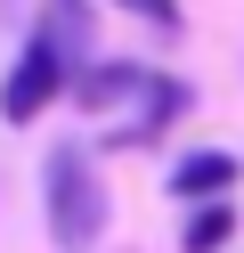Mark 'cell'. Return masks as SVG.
Wrapping results in <instances>:
<instances>
[{"label":"cell","instance_id":"6da1fadb","mask_svg":"<svg viewBox=\"0 0 244 253\" xmlns=\"http://www.w3.org/2000/svg\"><path fill=\"white\" fill-rule=\"evenodd\" d=\"M41 196H49V237H57L65 253H90L98 237H106V180H98V164L81 147H49Z\"/></svg>","mask_w":244,"mask_h":253},{"label":"cell","instance_id":"7a4b0ae2","mask_svg":"<svg viewBox=\"0 0 244 253\" xmlns=\"http://www.w3.org/2000/svg\"><path fill=\"white\" fill-rule=\"evenodd\" d=\"M57 90H73V66H65V57L49 49L41 33H33V41H25V57L8 66V82H0V115H8V123H33L49 98H57Z\"/></svg>","mask_w":244,"mask_h":253},{"label":"cell","instance_id":"3957f363","mask_svg":"<svg viewBox=\"0 0 244 253\" xmlns=\"http://www.w3.org/2000/svg\"><path fill=\"white\" fill-rule=\"evenodd\" d=\"M228 188H236V155L228 147H195V155L171 164V196H187V204H211V196H228Z\"/></svg>","mask_w":244,"mask_h":253},{"label":"cell","instance_id":"277c9868","mask_svg":"<svg viewBox=\"0 0 244 253\" xmlns=\"http://www.w3.org/2000/svg\"><path fill=\"white\" fill-rule=\"evenodd\" d=\"M146 82H155L146 66H122V57H114V66H90V74H73V98L90 106V115H106V106H122V98H146Z\"/></svg>","mask_w":244,"mask_h":253},{"label":"cell","instance_id":"5b68a950","mask_svg":"<svg viewBox=\"0 0 244 253\" xmlns=\"http://www.w3.org/2000/svg\"><path fill=\"white\" fill-rule=\"evenodd\" d=\"M41 41L73 66V49H90V8L81 0H49V25H41Z\"/></svg>","mask_w":244,"mask_h":253},{"label":"cell","instance_id":"8992f818","mask_svg":"<svg viewBox=\"0 0 244 253\" xmlns=\"http://www.w3.org/2000/svg\"><path fill=\"white\" fill-rule=\"evenodd\" d=\"M228 237H236V212H228V204L211 196V204H195V212H187V229H179V245H187V253H220Z\"/></svg>","mask_w":244,"mask_h":253}]
</instances>
